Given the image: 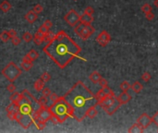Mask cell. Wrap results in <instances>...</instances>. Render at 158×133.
Listing matches in <instances>:
<instances>
[{
	"label": "cell",
	"instance_id": "cell-10",
	"mask_svg": "<svg viewBox=\"0 0 158 133\" xmlns=\"http://www.w3.org/2000/svg\"><path fill=\"white\" fill-rule=\"evenodd\" d=\"M137 123L141 125V127L145 130V128H147L150 125L153 123V120H152V117L150 116L148 114H146V113H143L139 117H138L137 119Z\"/></svg>",
	"mask_w": 158,
	"mask_h": 133
},
{
	"label": "cell",
	"instance_id": "cell-30",
	"mask_svg": "<svg viewBox=\"0 0 158 133\" xmlns=\"http://www.w3.org/2000/svg\"><path fill=\"white\" fill-rule=\"evenodd\" d=\"M151 74H150L148 71H145L143 73V75H141V80H143L144 82H148V81H150V80H151Z\"/></svg>",
	"mask_w": 158,
	"mask_h": 133
},
{
	"label": "cell",
	"instance_id": "cell-21",
	"mask_svg": "<svg viewBox=\"0 0 158 133\" xmlns=\"http://www.w3.org/2000/svg\"><path fill=\"white\" fill-rule=\"evenodd\" d=\"M43 38H45V34L41 32H39V31H37V33H35L34 36H33L34 44L37 45H40L43 42Z\"/></svg>",
	"mask_w": 158,
	"mask_h": 133
},
{
	"label": "cell",
	"instance_id": "cell-43",
	"mask_svg": "<svg viewBox=\"0 0 158 133\" xmlns=\"http://www.w3.org/2000/svg\"><path fill=\"white\" fill-rule=\"evenodd\" d=\"M152 120H153V123H155L156 126H158V111H156L155 113V115L153 116Z\"/></svg>",
	"mask_w": 158,
	"mask_h": 133
},
{
	"label": "cell",
	"instance_id": "cell-12",
	"mask_svg": "<svg viewBox=\"0 0 158 133\" xmlns=\"http://www.w3.org/2000/svg\"><path fill=\"white\" fill-rule=\"evenodd\" d=\"M21 94H22L23 99H25L27 102H29V103H30L31 104H33V106H35V105H37V104H38V100L35 99V97H34L33 94H31V93L27 89L23 90L22 92H21Z\"/></svg>",
	"mask_w": 158,
	"mask_h": 133
},
{
	"label": "cell",
	"instance_id": "cell-45",
	"mask_svg": "<svg viewBox=\"0 0 158 133\" xmlns=\"http://www.w3.org/2000/svg\"><path fill=\"white\" fill-rule=\"evenodd\" d=\"M58 95L57 94H56V93H51V94L49 95V99L51 100V102H55L56 100H57L58 99Z\"/></svg>",
	"mask_w": 158,
	"mask_h": 133
},
{
	"label": "cell",
	"instance_id": "cell-26",
	"mask_svg": "<svg viewBox=\"0 0 158 133\" xmlns=\"http://www.w3.org/2000/svg\"><path fill=\"white\" fill-rule=\"evenodd\" d=\"M45 82H43L41 79H39L37 80H35V82L33 84V87L37 92H41L43 90V86H45Z\"/></svg>",
	"mask_w": 158,
	"mask_h": 133
},
{
	"label": "cell",
	"instance_id": "cell-48",
	"mask_svg": "<svg viewBox=\"0 0 158 133\" xmlns=\"http://www.w3.org/2000/svg\"><path fill=\"white\" fill-rule=\"evenodd\" d=\"M74 1H77V0H74Z\"/></svg>",
	"mask_w": 158,
	"mask_h": 133
},
{
	"label": "cell",
	"instance_id": "cell-9",
	"mask_svg": "<svg viewBox=\"0 0 158 133\" xmlns=\"http://www.w3.org/2000/svg\"><path fill=\"white\" fill-rule=\"evenodd\" d=\"M111 35H110L106 31H102V32L98 34V36L96 37V42L97 44L100 46L105 47L110 42H111Z\"/></svg>",
	"mask_w": 158,
	"mask_h": 133
},
{
	"label": "cell",
	"instance_id": "cell-29",
	"mask_svg": "<svg viewBox=\"0 0 158 133\" xmlns=\"http://www.w3.org/2000/svg\"><path fill=\"white\" fill-rule=\"evenodd\" d=\"M22 39L24 40L26 43H30L33 40V36L31 35L29 32H26L23 33V36H22Z\"/></svg>",
	"mask_w": 158,
	"mask_h": 133
},
{
	"label": "cell",
	"instance_id": "cell-39",
	"mask_svg": "<svg viewBox=\"0 0 158 133\" xmlns=\"http://www.w3.org/2000/svg\"><path fill=\"white\" fill-rule=\"evenodd\" d=\"M7 91H9V92L12 93V92H14L16 91V86H15L12 82H10L9 85L7 86Z\"/></svg>",
	"mask_w": 158,
	"mask_h": 133
},
{
	"label": "cell",
	"instance_id": "cell-23",
	"mask_svg": "<svg viewBox=\"0 0 158 133\" xmlns=\"http://www.w3.org/2000/svg\"><path fill=\"white\" fill-rule=\"evenodd\" d=\"M11 7H12L11 4L9 1H7V0H4V1L0 3V9H1L4 13L9 12V11L11 9Z\"/></svg>",
	"mask_w": 158,
	"mask_h": 133
},
{
	"label": "cell",
	"instance_id": "cell-32",
	"mask_svg": "<svg viewBox=\"0 0 158 133\" xmlns=\"http://www.w3.org/2000/svg\"><path fill=\"white\" fill-rule=\"evenodd\" d=\"M48 103V100H47V97L45 96H42L40 99H38V105L39 106H42V105H47Z\"/></svg>",
	"mask_w": 158,
	"mask_h": 133
},
{
	"label": "cell",
	"instance_id": "cell-42",
	"mask_svg": "<svg viewBox=\"0 0 158 133\" xmlns=\"http://www.w3.org/2000/svg\"><path fill=\"white\" fill-rule=\"evenodd\" d=\"M39 32H41V33H43V34H45V33H48L49 32V29L48 28H47V27L46 26H45V25H42L41 27H40V28H39Z\"/></svg>",
	"mask_w": 158,
	"mask_h": 133
},
{
	"label": "cell",
	"instance_id": "cell-40",
	"mask_svg": "<svg viewBox=\"0 0 158 133\" xmlns=\"http://www.w3.org/2000/svg\"><path fill=\"white\" fill-rule=\"evenodd\" d=\"M84 13L86 14H89V15H93L94 13V9L93 7H87L86 9H84Z\"/></svg>",
	"mask_w": 158,
	"mask_h": 133
},
{
	"label": "cell",
	"instance_id": "cell-31",
	"mask_svg": "<svg viewBox=\"0 0 158 133\" xmlns=\"http://www.w3.org/2000/svg\"><path fill=\"white\" fill-rule=\"evenodd\" d=\"M141 11L145 14V13H148V12H150V11H152V7L149 5L148 3H146V4H144L143 6H141Z\"/></svg>",
	"mask_w": 158,
	"mask_h": 133
},
{
	"label": "cell",
	"instance_id": "cell-35",
	"mask_svg": "<svg viewBox=\"0 0 158 133\" xmlns=\"http://www.w3.org/2000/svg\"><path fill=\"white\" fill-rule=\"evenodd\" d=\"M11 43H12L13 45L18 46V45H19V44H21V39H19L18 36L12 37V38H11Z\"/></svg>",
	"mask_w": 158,
	"mask_h": 133
},
{
	"label": "cell",
	"instance_id": "cell-25",
	"mask_svg": "<svg viewBox=\"0 0 158 133\" xmlns=\"http://www.w3.org/2000/svg\"><path fill=\"white\" fill-rule=\"evenodd\" d=\"M33 123L35 124V126H36V128H38L39 130H43L46 126V122H45V121H43V120L39 119V118H34Z\"/></svg>",
	"mask_w": 158,
	"mask_h": 133
},
{
	"label": "cell",
	"instance_id": "cell-6",
	"mask_svg": "<svg viewBox=\"0 0 158 133\" xmlns=\"http://www.w3.org/2000/svg\"><path fill=\"white\" fill-rule=\"evenodd\" d=\"M75 33H76L79 37H81L83 41H86L89 39L95 32V29L92 26V24H84V23H78L74 28Z\"/></svg>",
	"mask_w": 158,
	"mask_h": 133
},
{
	"label": "cell",
	"instance_id": "cell-20",
	"mask_svg": "<svg viewBox=\"0 0 158 133\" xmlns=\"http://www.w3.org/2000/svg\"><path fill=\"white\" fill-rule=\"evenodd\" d=\"M26 58H28L29 60H31V61H34V60H36L37 58L39 57V53L37 52L36 50H34V49H31V50H30L28 53H27L25 56H24Z\"/></svg>",
	"mask_w": 158,
	"mask_h": 133
},
{
	"label": "cell",
	"instance_id": "cell-24",
	"mask_svg": "<svg viewBox=\"0 0 158 133\" xmlns=\"http://www.w3.org/2000/svg\"><path fill=\"white\" fill-rule=\"evenodd\" d=\"M143 128L141 127L140 124H138L137 122L135 124H133L131 127H130L129 130H128V132H131V133H138V132H143Z\"/></svg>",
	"mask_w": 158,
	"mask_h": 133
},
{
	"label": "cell",
	"instance_id": "cell-41",
	"mask_svg": "<svg viewBox=\"0 0 158 133\" xmlns=\"http://www.w3.org/2000/svg\"><path fill=\"white\" fill-rule=\"evenodd\" d=\"M98 84L103 88V87H105V86H108V81L105 79H104V78H102V79L99 80V82H98Z\"/></svg>",
	"mask_w": 158,
	"mask_h": 133
},
{
	"label": "cell",
	"instance_id": "cell-17",
	"mask_svg": "<svg viewBox=\"0 0 158 133\" xmlns=\"http://www.w3.org/2000/svg\"><path fill=\"white\" fill-rule=\"evenodd\" d=\"M9 99L11 101V103H13V104H19L21 103V101L23 99V97H22V94L21 93H19L18 92H14L11 93V95L9 96Z\"/></svg>",
	"mask_w": 158,
	"mask_h": 133
},
{
	"label": "cell",
	"instance_id": "cell-19",
	"mask_svg": "<svg viewBox=\"0 0 158 133\" xmlns=\"http://www.w3.org/2000/svg\"><path fill=\"white\" fill-rule=\"evenodd\" d=\"M96 106L97 105H93V106H91L88 110H87L86 112V117H89V118L91 119H93L94 118L97 114H98V111H97V109H96Z\"/></svg>",
	"mask_w": 158,
	"mask_h": 133
},
{
	"label": "cell",
	"instance_id": "cell-16",
	"mask_svg": "<svg viewBox=\"0 0 158 133\" xmlns=\"http://www.w3.org/2000/svg\"><path fill=\"white\" fill-rule=\"evenodd\" d=\"M93 21H94V19L93 17V15L83 13L80 17V22L84 23V24H92V23L93 22Z\"/></svg>",
	"mask_w": 158,
	"mask_h": 133
},
{
	"label": "cell",
	"instance_id": "cell-18",
	"mask_svg": "<svg viewBox=\"0 0 158 133\" xmlns=\"http://www.w3.org/2000/svg\"><path fill=\"white\" fill-rule=\"evenodd\" d=\"M101 79H102V76H101V74L98 71H93L89 75V80L94 84H96V83L99 82V80Z\"/></svg>",
	"mask_w": 158,
	"mask_h": 133
},
{
	"label": "cell",
	"instance_id": "cell-22",
	"mask_svg": "<svg viewBox=\"0 0 158 133\" xmlns=\"http://www.w3.org/2000/svg\"><path fill=\"white\" fill-rule=\"evenodd\" d=\"M130 89L132 90V91L137 93V94H139V93H141V92L143 91V84H141L140 81H138L136 80L135 82H134L131 86H130Z\"/></svg>",
	"mask_w": 158,
	"mask_h": 133
},
{
	"label": "cell",
	"instance_id": "cell-44",
	"mask_svg": "<svg viewBox=\"0 0 158 133\" xmlns=\"http://www.w3.org/2000/svg\"><path fill=\"white\" fill-rule=\"evenodd\" d=\"M43 25L45 26H46L47 28H48L49 30H50V28H52V26H53V23H52V21H50V19H46V21L43 22Z\"/></svg>",
	"mask_w": 158,
	"mask_h": 133
},
{
	"label": "cell",
	"instance_id": "cell-7",
	"mask_svg": "<svg viewBox=\"0 0 158 133\" xmlns=\"http://www.w3.org/2000/svg\"><path fill=\"white\" fill-rule=\"evenodd\" d=\"M80 15L75 9H70L68 13L64 16V21L68 23L69 26L75 27L80 22Z\"/></svg>",
	"mask_w": 158,
	"mask_h": 133
},
{
	"label": "cell",
	"instance_id": "cell-37",
	"mask_svg": "<svg viewBox=\"0 0 158 133\" xmlns=\"http://www.w3.org/2000/svg\"><path fill=\"white\" fill-rule=\"evenodd\" d=\"M145 18H146V19L147 21H153V19H155V14L153 13V11H150V12H148V13H145Z\"/></svg>",
	"mask_w": 158,
	"mask_h": 133
},
{
	"label": "cell",
	"instance_id": "cell-13",
	"mask_svg": "<svg viewBox=\"0 0 158 133\" xmlns=\"http://www.w3.org/2000/svg\"><path fill=\"white\" fill-rule=\"evenodd\" d=\"M131 95L129 94L128 92H122L117 97V101L119 102V104L122 105V104H128L129 102L131 100Z\"/></svg>",
	"mask_w": 158,
	"mask_h": 133
},
{
	"label": "cell",
	"instance_id": "cell-5",
	"mask_svg": "<svg viewBox=\"0 0 158 133\" xmlns=\"http://www.w3.org/2000/svg\"><path fill=\"white\" fill-rule=\"evenodd\" d=\"M1 73L9 82H14V81L21 75L22 71L14 62H9V63L2 69Z\"/></svg>",
	"mask_w": 158,
	"mask_h": 133
},
{
	"label": "cell",
	"instance_id": "cell-27",
	"mask_svg": "<svg viewBox=\"0 0 158 133\" xmlns=\"http://www.w3.org/2000/svg\"><path fill=\"white\" fill-rule=\"evenodd\" d=\"M9 39H10V36L7 31H3V32L0 33V40L2 42L7 43V42H9Z\"/></svg>",
	"mask_w": 158,
	"mask_h": 133
},
{
	"label": "cell",
	"instance_id": "cell-1",
	"mask_svg": "<svg viewBox=\"0 0 158 133\" xmlns=\"http://www.w3.org/2000/svg\"><path fill=\"white\" fill-rule=\"evenodd\" d=\"M51 60L60 68H65L74 58L80 57L81 46L64 31H59L43 48Z\"/></svg>",
	"mask_w": 158,
	"mask_h": 133
},
{
	"label": "cell",
	"instance_id": "cell-4",
	"mask_svg": "<svg viewBox=\"0 0 158 133\" xmlns=\"http://www.w3.org/2000/svg\"><path fill=\"white\" fill-rule=\"evenodd\" d=\"M49 107L53 116L56 117L58 123H64L69 117H71L70 107L63 96L58 97V99L53 102Z\"/></svg>",
	"mask_w": 158,
	"mask_h": 133
},
{
	"label": "cell",
	"instance_id": "cell-36",
	"mask_svg": "<svg viewBox=\"0 0 158 133\" xmlns=\"http://www.w3.org/2000/svg\"><path fill=\"white\" fill-rule=\"evenodd\" d=\"M42 93H43V96H45V97H49V95L51 94V90L49 88H43L42 90Z\"/></svg>",
	"mask_w": 158,
	"mask_h": 133
},
{
	"label": "cell",
	"instance_id": "cell-47",
	"mask_svg": "<svg viewBox=\"0 0 158 133\" xmlns=\"http://www.w3.org/2000/svg\"><path fill=\"white\" fill-rule=\"evenodd\" d=\"M153 5H155V7L158 9V0H155V1H153Z\"/></svg>",
	"mask_w": 158,
	"mask_h": 133
},
{
	"label": "cell",
	"instance_id": "cell-28",
	"mask_svg": "<svg viewBox=\"0 0 158 133\" xmlns=\"http://www.w3.org/2000/svg\"><path fill=\"white\" fill-rule=\"evenodd\" d=\"M130 85L129 83V81H127V80H123L122 82L120 83V85H119V87H120V90L122 92H128L129 90L130 89Z\"/></svg>",
	"mask_w": 158,
	"mask_h": 133
},
{
	"label": "cell",
	"instance_id": "cell-11",
	"mask_svg": "<svg viewBox=\"0 0 158 133\" xmlns=\"http://www.w3.org/2000/svg\"><path fill=\"white\" fill-rule=\"evenodd\" d=\"M120 105L121 104H119V102H118L117 99V101L115 102V103H113L112 104H110V105H108V106H106V107H104V108H103V110L105 112L106 115L112 116L118 110V108L120 107Z\"/></svg>",
	"mask_w": 158,
	"mask_h": 133
},
{
	"label": "cell",
	"instance_id": "cell-14",
	"mask_svg": "<svg viewBox=\"0 0 158 133\" xmlns=\"http://www.w3.org/2000/svg\"><path fill=\"white\" fill-rule=\"evenodd\" d=\"M33 61L29 60L28 58H26L25 57H23L22 58V61L21 62V68L25 70V71H29L31 68H33Z\"/></svg>",
	"mask_w": 158,
	"mask_h": 133
},
{
	"label": "cell",
	"instance_id": "cell-8",
	"mask_svg": "<svg viewBox=\"0 0 158 133\" xmlns=\"http://www.w3.org/2000/svg\"><path fill=\"white\" fill-rule=\"evenodd\" d=\"M115 94V92H113V90L111 88H109L108 86H105V87H103L101 90L97 92V93L95 94L96 99H97V104L99 105V104L104 100L105 98H106L109 95H113Z\"/></svg>",
	"mask_w": 158,
	"mask_h": 133
},
{
	"label": "cell",
	"instance_id": "cell-33",
	"mask_svg": "<svg viewBox=\"0 0 158 133\" xmlns=\"http://www.w3.org/2000/svg\"><path fill=\"white\" fill-rule=\"evenodd\" d=\"M40 79L43 81V82H47L48 80H50L51 79V76H50V74L48 72H43L42 75H41V78Z\"/></svg>",
	"mask_w": 158,
	"mask_h": 133
},
{
	"label": "cell",
	"instance_id": "cell-15",
	"mask_svg": "<svg viewBox=\"0 0 158 133\" xmlns=\"http://www.w3.org/2000/svg\"><path fill=\"white\" fill-rule=\"evenodd\" d=\"M38 18V14L35 13L33 10H30L25 14V19L29 23H33L36 21V19Z\"/></svg>",
	"mask_w": 158,
	"mask_h": 133
},
{
	"label": "cell",
	"instance_id": "cell-38",
	"mask_svg": "<svg viewBox=\"0 0 158 133\" xmlns=\"http://www.w3.org/2000/svg\"><path fill=\"white\" fill-rule=\"evenodd\" d=\"M53 36H54L53 33L49 31L48 33L45 34V38H43V41H45V42H49V41L51 40V39L53 38Z\"/></svg>",
	"mask_w": 158,
	"mask_h": 133
},
{
	"label": "cell",
	"instance_id": "cell-46",
	"mask_svg": "<svg viewBox=\"0 0 158 133\" xmlns=\"http://www.w3.org/2000/svg\"><path fill=\"white\" fill-rule=\"evenodd\" d=\"M9 32V36H10V38H12V37H15V36H17V32H16L15 30H9L7 31Z\"/></svg>",
	"mask_w": 158,
	"mask_h": 133
},
{
	"label": "cell",
	"instance_id": "cell-2",
	"mask_svg": "<svg viewBox=\"0 0 158 133\" xmlns=\"http://www.w3.org/2000/svg\"><path fill=\"white\" fill-rule=\"evenodd\" d=\"M71 110V117L81 122L86 117L87 110L93 105H98L95 94L79 80L63 95Z\"/></svg>",
	"mask_w": 158,
	"mask_h": 133
},
{
	"label": "cell",
	"instance_id": "cell-34",
	"mask_svg": "<svg viewBox=\"0 0 158 133\" xmlns=\"http://www.w3.org/2000/svg\"><path fill=\"white\" fill-rule=\"evenodd\" d=\"M33 10L34 11L35 13H37V14H40L43 12V7L42 5H40V4H37V5H35L33 7Z\"/></svg>",
	"mask_w": 158,
	"mask_h": 133
},
{
	"label": "cell",
	"instance_id": "cell-3",
	"mask_svg": "<svg viewBox=\"0 0 158 133\" xmlns=\"http://www.w3.org/2000/svg\"><path fill=\"white\" fill-rule=\"evenodd\" d=\"M35 111L34 106L31 104L29 102H27L25 99H22L19 103V111L16 114L15 120L21 125V126L27 130L31 125L33 124V115Z\"/></svg>",
	"mask_w": 158,
	"mask_h": 133
}]
</instances>
